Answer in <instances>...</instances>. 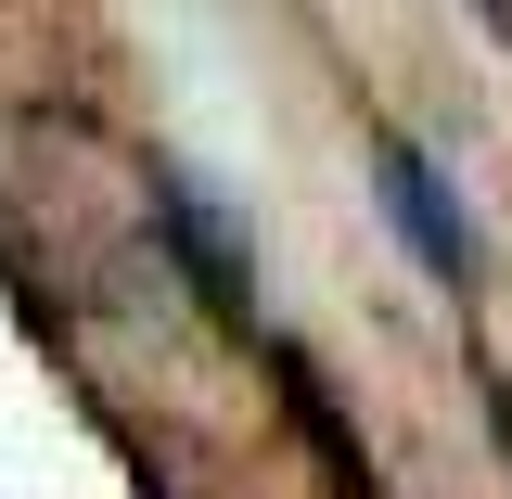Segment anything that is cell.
<instances>
[{"mask_svg":"<svg viewBox=\"0 0 512 499\" xmlns=\"http://www.w3.org/2000/svg\"><path fill=\"white\" fill-rule=\"evenodd\" d=\"M372 167H384V218H397V244L423 256L436 282H474V269H487V231H474V205L448 192V167L423 154V141H397V128L372 141Z\"/></svg>","mask_w":512,"mask_h":499,"instance_id":"obj_1","label":"cell"},{"mask_svg":"<svg viewBox=\"0 0 512 499\" xmlns=\"http://www.w3.org/2000/svg\"><path fill=\"white\" fill-rule=\"evenodd\" d=\"M154 231L180 244L192 295H205L218 320H256V269H244V244H231V218L205 205V180H180V167H154Z\"/></svg>","mask_w":512,"mask_h":499,"instance_id":"obj_2","label":"cell"},{"mask_svg":"<svg viewBox=\"0 0 512 499\" xmlns=\"http://www.w3.org/2000/svg\"><path fill=\"white\" fill-rule=\"evenodd\" d=\"M487 26H500V39H512V0H487Z\"/></svg>","mask_w":512,"mask_h":499,"instance_id":"obj_3","label":"cell"}]
</instances>
